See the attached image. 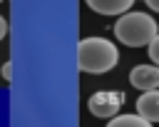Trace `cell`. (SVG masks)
<instances>
[{
	"instance_id": "7c38bea8",
	"label": "cell",
	"mask_w": 159,
	"mask_h": 127,
	"mask_svg": "<svg viewBox=\"0 0 159 127\" xmlns=\"http://www.w3.org/2000/svg\"><path fill=\"white\" fill-rule=\"evenodd\" d=\"M0 2H2V0H0Z\"/></svg>"
},
{
	"instance_id": "277c9868",
	"label": "cell",
	"mask_w": 159,
	"mask_h": 127,
	"mask_svg": "<svg viewBox=\"0 0 159 127\" xmlns=\"http://www.w3.org/2000/svg\"><path fill=\"white\" fill-rule=\"evenodd\" d=\"M129 85H132L134 90H142V92L159 87V65L152 62V65H137V67H132V72H129Z\"/></svg>"
},
{
	"instance_id": "5b68a950",
	"label": "cell",
	"mask_w": 159,
	"mask_h": 127,
	"mask_svg": "<svg viewBox=\"0 0 159 127\" xmlns=\"http://www.w3.org/2000/svg\"><path fill=\"white\" fill-rule=\"evenodd\" d=\"M137 112L142 117L149 120V125H157L159 122V87L154 90H144L139 97H137Z\"/></svg>"
},
{
	"instance_id": "6da1fadb",
	"label": "cell",
	"mask_w": 159,
	"mask_h": 127,
	"mask_svg": "<svg viewBox=\"0 0 159 127\" xmlns=\"http://www.w3.org/2000/svg\"><path fill=\"white\" fill-rule=\"evenodd\" d=\"M119 62V50L107 37H82L77 42V67L87 75H104Z\"/></svg>"
},
{
	"instance_id": "8992f818",
	"label": "cell",
	"mask_w": 159,
	"mask_h": 127,
	"mask_svg": "<svg viewBox=\"0 0 159 127\" xmlns=\"http://www.w3.org/2000/svg\"><path fill=\"white\" fill-rule=\"evenodd\" d=\"M89 10L99 12V15H122L127 10H132V5L137 0H84Z\"/></svg>"
},
{
	"instance_id": "8fae6325",
	"label": "cell",
	"mask_w": 159,
	"mask_h": 127,
	"mask_svg": "<svg viewBox=\"0 0 159 127\" xmlns=\"http://www.w3.org/2000/svg\"><path fill=\"white\" fill-rule=\"evenodd\" d=\"M144 2H147V7L152 12H159V0H144Z\"/></svg>"
},
{
	"instance_id": "7a4b0ae2",
	"label": "cell",
	"mask_w": 159,
	"mask_h": 127,
	"mask_svg": "<svg viewBox=\"0 0 159 127\" xmlns=\"http://www.w3.org/2000/svg\"><path fill=\"white\" fill-rule=\"evenodd\" d=\"M157 32H159V25L149 12L127 10L114 22V37L127 47H144L157 37Z\"/></svg>"
},
{
	"instance_id": "30bf717a",
	"label": "cell",
	"mask_w": 159,
	"mask_h": 127,
	"mask_svg": "<svg viewBox=\"0 0 159 127\" xmlns=\"http://www.w3.org/2000/svg\"><path fill=\"white\" fill-rule=\"evenodd\" d=\"M5 35H7V20L0 15V42L5 40Z\"/></svg>"
},
{
	"instance_id": "3957f363",
	"label": "cell",
	"mask_w": 159,
	"mask_h": 127,
	"mask_svg": "<svg viewBox=\"0 0 159 127\" xmlns=\"http://www.w3.org/2000/svg\"><path fill=\"white\" fill-rule=\"evenodd\" d=\"M122 105H124V95L119 90H99L87 100V110L102 120H112L114 115H119Z\"/></svg>"
},
{
	"instance_id": "ba28073f",
	"label": "cell",
	"mask_w": 159,
	"mask_h": 127,
	"mask_svg": "<svg viewBox=\"0 0 159 127\" xmlns=\"http://www.w3.org/2000/svg\"><path fill=\"white\" fill-rule=\"evenodd\" d=\"M147 47H149V57H152V62H157V65H159V32H157V37H154Z\"/></svg>"
},
{
	"instance_id": "52a82bcc",
	"label": "cell",
	"mask_w": 159,
	"mask_h": 127,
	"mask_svg": "<svg viewBox=\"0 0 159 127\" xmlns=\"http://www.w3.org/2000/svg\"><path fill=\"white\" fill-rule=\"evenodd\" d=\"M109 127H149V120L142 117L139 112H132V115H114L109 120Z\"/></svg>"
},
{
	"instance_id": "9c48e42d",
	"label": "cell",
	"mask_w": 159,
	"mask_h": 127,
	"mask_svg": "<svg viewBox=\"0 0 159 127\" xmlns=\"http://www.w3.org/2000/svg\"><path fill=\"white\" fill-rule=\"evenodd\" d=\"M2 77H5L7 82L12 80V62H10V60H7V62H2Z\"/></svg>"
}]
</instances>
